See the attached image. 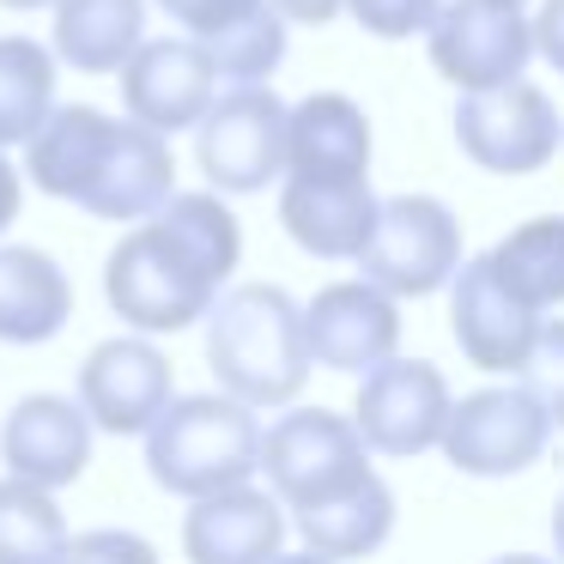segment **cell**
Masks as SVG:
<instances>
[{"instance_id":"cell-1","label":"cell","mask_w":564,"mask_h":564,"mask_svg":"<svg viewBox=\"0 0 564 564\" xmlns=\"http://www.w3.org/2000/svg\"><path fill=\"white\" fill-rule=\"evenodd\" d=\"M243 261V225L225 195H171L104 261V297L134 334H183L213 316Z\"/></svg>"},{"instance_id":"cell-2","label":"cell","mask_w":564,"mask_h":564,"mask_svg":"<svg viewBox=\"0 0 564 564\" xmlns=\"http://www.w3.org/2000/svg\"><path fill=\"white\" fill-rule=\"evenodd\" d=\"M207 365L231 401L292 406L316 365L304 340V304L268 280L231 285L207 316Z\"/></svg>"},{"instance_id":"cell-3","label":"cell","mask_w":564,"mask_h":564,"mask_svg":"<svg viewBox=\"0 0 564 564\" xmlns=\"http://www.w3.org/2000/svg\"><path fill=\"white\" fill-rule=\"evenodd\" d=\"M147 474L171 498H219L261 474L256 406L231 394H176L147 431Z\"/></svg>"},{"instance_id":"cell-4","label":"cell","mask_w":564,"mask_h":564,"mask_svg":"<svg viewBox=\"0 0 564 564\" xmlns=\"http://www.w3.org/2000/svg\"><path fill=\"white\" fill-rule=\"evenodd\" d=\"M261 474L268 491L285 510H316V503L346 498L352 486H365L370 467V443L358 437L352 413L334 406H292L261 431Z\"/></svg>"},{"instance_id":"cell-5","label":"cell","mask_w":564,"mask_h":564,"mask_svg":"<svg viewBox=\"0 0 564 564\" xmlns=\"http://www.w3.org/2000/svg\"><path fill=\"white\" fill-rule=\"evenodd\" d=\"M285 122L292 104L273 86H225L195 128V164L213 195H261L285 176Z\"/></svg>"},{"instance_id":"cell-6","label":"cell","mask_w":564,"mask_h":564,"mask_svg":"<svg viewBox=\"0 0 564 564\" xmlns=\"http://www.w3.org/2000/svg\"><path fill=\"white\" fill-rule=\"evenodd\" d=\"M462 219L437 195H394L377 207V231H370L358 268L401 304V297L443 292L462 273Z\"/></svg>"},{"instance_id":"cell-7","label":"cell","mask_w":564,"mask_h":564,"mask_svg":"<svg viewBox=\"0 0 564 564\" xmlns=\"http://www.w3.org/2000/svg\"><path fill=\"white\" fill-rule=\"evenodd\" d=\"M449 122L455 147L491 176H534L564 147V116L534 79H516L498 91H462Z\"/></svg>"},{"instance_id":"cell-8","label":"cell","mask_w":564,"mask_h":564,"mask_svg":"<svg viewBox=\"0 0 564 564\" xmlns=\"http://www.w3.org/2000/svg\"><path fill=\"white\" fill-rule=\"evenodd\" d=\"M431 37V67L455 91H498L516 86L522 67L534 62V19L522 7L498 0H443Z\"/></svg>"},{"instance_id":"cell-9","label":"cell","mask_w":564,"mask_h":564,"mask_svg":"<svg viewBox=\"0 0 564 564\" xmlns=\"http://www.w3.org/2000/svg\"><path fill=\"white\" fill-rule=\"evenodd\" d=\"M546 437H552V419L540 413V401L528 389H474L449 406L437 449L449 455L455 474L510 479L546 455Z\"/></svg>"},{"instance_id":"cell-10","label":"cell","mask_w":564,"mask_h":564,"mask_svg":"<svg viewBox=\"0 0 564 564\" xmlns=\"http://www.w3.org/2000/svg\"><path fill=\"white\" fill-rule=\"evenodd\" d=\"M79 406H86L91 431L110 437H147L159 425V413L176 401L171 358L147 340V334H116L98 340L79 358Z\"/></svg>"},{"instance_id":"cell-11","label":"cell","mask_w":564,"mask_h":564,"mask_svg":"<svg viewBox=\"0 0 564 564\" xmlns=\"http://www.w3.org/2000/svg\"><path fill=\"white\" fill-rule=\"evenodd\" d=\"M449 382L431 358H389L370 377H358V401H352V425L377 455H425L443 443L449 425Z\"/></svg>"},{"instance_id":"cell-12","label":"cell","mask_w":564,"mask_h":564,"mask_svg":"<svg viewBox=\"0 0 564 564\" xmlns=\"http://www.w3.org/2000/svg\"><path fill=\"white\" fill-rule=\"evenodd\" d=\"M540 328H546L540 310L503 280L498 261L491 256L462 261V273L449 280V334H455L467 365L491 370V377L522 370L528 352H534V340H540Z\"/></svg>"},{"instance_id":"cell-13","label":"cell","mask_w":564,"mask_h":564,"mask_svg":"<svg viewBox=\"0 0 564 564\" xmlns=\"http://www.w3.org/2000/svg\"><path fill=\"white\" fill-rule=\"evenodd\" d=\"M219 104V74H213L207 50L188 37H147L122 67V110L128 122L152 128V134H188L207 122Z\"/></svg>"},{"instance_id":"cell-14","label":"cell","mask_w":564,"mask_h":564,"mask_svg":"<svg viewBox=\"0 0 564 564\" xmlns=\"http://www.w3.org/2000/svg\"><path fill=\"white\" fill-rule=\"evenodd\" d=\"M304 340L322 370L370 377L401 346V304L370 280H334L304 304Z\"/></svg>"},{"instance_id":"cell-15","label":"cell","mask_w":564,"mask_h":564,"mask_svg":"<svg viewBox=\"0 0 564 564\" xmlns=\"http://www.w3.org/2000/svg\"><path fill=\"white\" fill-rule=\"evenodd\" d=\"M91 419L67 394H25L0 419V467L13 479H31L43 491H62L91 462Z\"/></svg>"},{"instance_id":"cell-16","label":"cell","mask_w":564,"mask_h":564,"mask_svg":"<svg viewBox=\"0 0 564 564\" xmlns=\"http://www.w3.org/2000/svg\"><path fill=\"white\" fill-rule=\"evenodd\" d=\"M176 195V159H171V140L152 134L140 122H116V140L104 152L91 188L79 195V213L91 219H110V225H140Z\"/></svg>"},{"instance_id":"cell-17","label":"cell","mask_w":564,"mask_h":564,"mask_svg":"<svg viewBox=\"0 0 564 564\" xmlns=\"http://www.w3.org/2000/svg\"><path fill=\"white\" fill-rule=\"evenodd\" d=\"M377 207L370 176L358 183H310V176H285L280 183V225L304 256L316 261H358L377 231Z\"/></svg>"},{"instance_id":"cell-18","label":"cell","mask_w":564,"mask_h":564,"mask_svg":"<svg viewBox=\"0 0 564 564\" xmlns=\"http://www.w3.org/2000/svg\"><path fill=\"white\" fill-rule=\"evenodd\" d=\"M188 564H273L285 552V510L273 491L237 486L188 503L183 516Z\"/></svg>"},{"instance_id":"cell-19","label":"cell","mask_w":564,"mask_h":564,"mask_svg":"<svg viewBox=\"0 0 564 564\" xmlns=\"http://www.w3.org/2000/svg\"><path fill=\"white\" fill-rule=\"evenodd\" d=\"M285 176H310V183H358V176H370V116L346 91H316V98L292 104Z\"/></svg>"},{"instance_id":"cell-20","label":"cell","mask_w":564,"mask_h":564,"mask_svg":"<svg viewBox=\"0 0 564 564\" xmlns=\"http://www.w3.org/2000/svg\"><path fill=\"white\" fill-rule=\"evenodd\" d=\"M74 322V280L50 249L0 243V346H43Z\"/></svg>"},{"instance_id":"cell-21","label":"cell","mask_w":564,"mask_h":564,"mask_svg":"<svg viewBox=\"0 0 564 564\" xmlns=\"http://www.w3.org/2000/svg\"><path fill=\"white\" fill-rule=\"evenodd\" d=\"M122 116H104L91 104H55V116L37 128V140L25 147V183H37L50 200L79 207V195L91 188L104 152L116 140Z\"/></svg>"},{"instance_id":"cell-22","label":"cell","mask_w":564,"mask_h":564,"mask_svg":"<svg viewBox=\"0 0 564 564\" xmlns=\"http://www.w3.org/2000/svg\"><path fill=\"white\" fill-rule=\"evenodd\" d=\"M147 43V0H62L50 13V50L74 74H122Z\"/></svg>"},{"instance_id":"cell-23","label":"cell","mask_w":564,"mask_h":564,"mask_svg":"<svg viewBox=\"0 0 564 564\" xmlns=\"http://www.w3.org/2000/svg\"><path fill=\"white\" fill-rule=\"evenodd\" d=\"M292 522H297V534H304V552H316V558H334V564L370 558V552H382L394 534V491L370 474L365 486H352L346 498L297 510Z\"/></svg>"},{"instance_id":"cell-24","label":"cell","mask_w":564,"mask_h":564,"mask_svg":"<svg viewBox=\"0 0 564 564\" xmlns=\"http://www.w3.org/2000/svg\"><path fill=\"white\" fill-rule=\"evenodd\" d=\"M55 79H62V62L50 43L0 37V152L37 140V128L55 116Z\"/></svg>"},{"instance_id":"cell-25","label":"cell","mask_w":564,"mask_h":564,"mask_svg":"<svg viewBox=\"0 0 564 564\" xmlns=\"http://www.w3.org/2000/svg\"><path fill=\"white\" fill-rule=\"evenodd\" d=\"M74 546L67 510L31 479H0V564H62Z\"/></svg>"},{"instance_id":"cell-26","label":"cell","mask_w":564,"mask_h":564,"mask_svg":"<svg viewBox=\"0 0 564 564\" xmlns=\"http://www.w3.org/2000/svg\"><path fill=\"white\" fill-rule=\"evenodd\" d=\"M498 273L528 297L534 310L564 304V213H546V219H528L491 249Z\"/></svg>"},{"instance_id":"cell-27","label":"cell","mask_w":564,"mask_h":564,"mask_svg":"<svg viewBox=\"0 0 564 564\" xmlns=\"http://www.w3.org/2000/svg\"><path fill=\"white\" fill-rule=\"evenodd\" d=\"M164 19H171L176 31H183L188 43H219V37H231L237 25H249V19L268 7V0H152Z\"/></svg>"},{"instance_id":"cell-28","label":"cell","mask_w":564,"mask_h":564,"mask_svg":"<svg viewBox=\"0 0 564 564\" xmlns=\"http://www.w3.org/2000/svg\"><path fill=\"white\" fill-rule=\"evenodd\" d=\"M346 13H352V25L370 31V37L406 43V37H419V31L437 25L443 0H346Z\"/></svg>"},{"instance_id":"cell-29","label":"cell","mask_w":564,"mask_h":564,"mask_svg":"<svg viewBox=\"0 0 564 564\" xmlns=\"http://www.w3.org/2000/svg\"><path fill=\"white\" fill-rule=\"evenodd\" d=\"M522 389L540 401V413L552 419V425H564V322H546L534 340V352H528L522 365Z\"/></svg>"},{"instance_id":"cell-30","label":"cell","mask_w":564,"mask_h":564,"mask_svg":"<svg viewBox=\"0 0 564 564\" xmlns=\"http://www.w3.org/2000/svg\"><path fill=\"white\" fill-rule=\"evenodd\" d=\"M62 564H159V546L134 528H86L74 534Z\"/></svg>"},{"instance_id":"cell-31","label":"cell","mask_w":564,"mask_h":564,"mask_svg":"<svg viewBox=\"0 0 564 564\" xmlns=\"http://www.w3.org/2000/svg\"><path fill=\"white\" fill-rule=\"evenodd\" d=\"M534 55L552 67V74H564V0H540V13H534Z\"/></svg>"},{"instance_id":"cell-32","label":"cell","mask_w":564,"mask_h":564,"mask_svg":"<svg viewBox=\"0 0 564 564\" xmlns=\"http://www.w3.org/2000/svg\"><path fill=\"white\" fill-rule=\"evenodd\" d=\"M19 207H25V171L0 152V243H7V231H13Z\"/></svg>"},{"instance_id":"cell-33","label":"cell","mask_w":564,"mask_h":564,"mask_svg":"<svg viewBox=\"0 0 564 564\" xmlns=\"http://www.w3.org/2000/svg\"><path fill=\"white\" fill-rule=\"evenodd\" d=\"M285 25H328V19L346 13V0H268Z\"/></svg>"},{"instance_id":"cell-34","label":"cell","mask_w":564,"mask_h":564,"mask_svg":"<svg viewBox=\"0 0 564 564\" xmlns=\"http://www.w3.org/2000/svg\"><path fill=\"white\" fill-rule=\"evenodd\" d=\"M552 546H558V564H564V491H558V503H552Z\"/></svg>"},{"instance_id":"cell-35","label":"cell","mask_w":564,"mask_h":564,"mask_svg":"<svg viewBox=\"0 0 564 564\" xmlns=\"http://www.w3.org/2000/svg\"><path fill=\"white\" fill-rule=\"evenodd\" d=\"M0 7H13V13H43V7H50V13H55L62 0H0Z\"/></svg>"},{"instance_id":"cell-36","label":"cell","mask_w":564,"mask_h":564,"mask_svg":"<svg viewBox=\"0 0 564 564\" xmlns=\"http://www.w3.org/2000/svg\"><path fill=\"white\" fill-rule=\"evenodd\" d=\"M273 564H334V558H316V552H280Z\"/></svg>"},{"instance_id":"cell-37","label":"cell","mask_w":564,"mask_h":564,"mask_svg":"<svg viewBox=\"0 0 564 564\" xmlns=\"http://www.w3.org/2000/svg\"><path fill=\"white\" fill-rule=\"evenodd\" d=\"M491 564H552V558H534V552H510V558H491Z\"/></svg>"},{"instance_id":"cell-38","label":"cell","mask_w":564,"mask_h":564,"mask_svg":"<svg viewBox=\"0 0 564 564\" xmlns=\"http://www.w3.org/2000/svg\"><path fill=\"white\" fill-rule=\"evenodd\" d=\"M498 7H528V0H498Z\"/></svg>"}]
</instances>
